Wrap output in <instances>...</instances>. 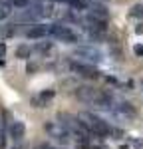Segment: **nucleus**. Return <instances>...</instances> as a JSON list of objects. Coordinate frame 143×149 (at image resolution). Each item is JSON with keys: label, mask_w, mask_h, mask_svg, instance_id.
<instances>
[{"label": "nucleus", "mask_w": 143, "mask_h": 149, "mask_svg": "<svg viewBox=\"0 0 143 149\" xmlns=\"http://www.w3.org/2000/svg\"><path fill=\"white\" fill-rule=\"evenodd\" d=\"M14 149H24V147H20V145H18V147H14Z\"/></svg>", "instance_id": "20"}, {"label": "nucleus", "mask_w": 143, "mask_h": 149, "mask_svg": "<svg viewBox=\"0 0 143 149\" xmlns=\"http://www.w3.org/2000/svg\"><path fill=\"white\" fill-rule=\"evenodd\" d=\"M135 32H137V34H143V24H139V26L135 28Z\"/></svg>", "instance_id": "19"}, {"label": "nucleus", "mask_w": 143, "mask_h": 149, "mask_svg": "<svg viewBox=\"0 0 143 149\" xmlns=\"http://www.w3.org/2000/svg\"><path fill=\"white\" fill-rule=\"evenodd\" d=\"M111 111L119 117H125V119H131V117H135V107L127 102H117L113 107H111Z\"/></svg>", "instance_id": "5"}, {"label": "nucleus", "mask_w": 143, "mask_h": 149, "mask_svg": "<svg viewBox=\"0 0 143 149\" xmlns=\"http://www.w3.org/2000/svg\"><path fill=\"white\" fill-rule=\"evenodd\" d=\"M4 56H6V44L0 42V58H4Z\"/></svg>", "instance_id": "17"}, {"label": "nucleus", "mask_w": 143, "mask_h": 149, "mask_svg": "<svg viewBox=\"0 0 143 149\" xmlns=\"http://www.w3.org/2000/svg\"><path fill=\"white\" fill-rule=\"evenodd\" d=\"M30 54H32V50H30V46H26V44H22V46L16 48V56L22 58V60H26V58H30Z\"/></svg>", "instance_id": "13"}, {"label": "nucleus", "mask_w": 143, "mask_h": 149, "mask_svg": "<svg viewBox=\"0 0 143 149\" xmlns=\"http://www.w3.org/2000/svg\"><path fill=\"white\" fill-rule=\"evenodd\" d=\"M8 133H10V137L14 141H20L24 137V133H26V125L22 121H12L10 127H8Z\"/></svg>", "instance_id": "9"}, {"label": "nucleus", "mask_w": 143, "mask_h": 149, "mask_svg": "<svg viewBox=\"0 0 143 149\" xmlns=\"http://www.w3.org/2000/svg\"><path fill=\"white\" fill-rule=\"evenodd\" d=\"M46 131L52 135L54 139H58V141H62V143H68L70 141V129L64 125V123H46Z\"/></svg>", "instance_id": "3"}, {"label": "nucleus", "mask_w": 143, "mask_h": 149, "mask_svg": "<svg viewBox=\"0 0 143 149\" xmlns=\"http://www.w3.org/2000/svg\"><path fill=\"white\" fill-rule=\"evenodd\" d=\"M82 119H85L83 123L87 127V131H94L95 135H109V133H113V127L109 125L107 121H103L101 117H97L94 113H82L80 115Z\"/></svg>", "instance_id": "1"}, {"label": "nucleus", "mask_w": 143, "mask_h": 149, "mask_svg": "<svg viewBox=\"0 0 143 149\" xmlns=\"http://www.w3.org/2000/svg\"><path fill=\"white\" fill-rule=\"evenodd\" d=\"M36 50H38V52H42V54H44V52H50V50H52V44H38Z\"/></svg>", "instance_id": "16"}, {"label": "nucleus", "mask_w": 143, "mask_h": 149, "mask_svg": "<svg viewBox=\"0 0 143 149\" xmlns=\"http://www.w3.org/2000/svg\"><path fill=\"white\" fill-rule=\"evenodd\" d=\"M133 52H135L137 56H143V46H135V48H133Z\"/></svg>", "instance_id": "18"}, {"label": "nucleus", "mask_w": 143, "mask_h": 149, "mask_svg": "<svg viewBox=\"0 0 143 149\" xmlns=\"http://www.w3.org/2000/svg\"><path fill=\"white\" fill-rule=\"evenodd\" d=\"M83 24H85V28H87L90 32H94V34H103V32H106V20H103V18L90 16V18L83 20Z\"/></svg>", "instance_id": "6"}, {"label": "nucleus", "mask_w": 143, "mask_h": 149, "mask_svg": "<svg viewBox=\"0 0 143 149\" xmlns=\"http://www.w3.org/2000/svg\"><path fill=\"white\" fill-rule=\"evenodd\" d=\"M76 56L83 58V60H87V62H99V60H101V52L95 50V48H78V50H76Z\"/></svg>", "instance_id": "7"}, {"label": "nucleus", "mask_w": 143, "mask_h": 149, "mask_svg": "<svg viewBox=\"0 0 143 149\" xmlns=\"http://www.w3.org/2000/svg\"><path fill=\"white\" fill-rule=\"evenodd\" d=\"M50 34L54 36V38H58L62 42H78V34L72 30L70 26H66V24H54V26H50Z\"/></svg>", "instance_id": "2"}, {"label": "nucleus", "mask_w": 143, "mask_h": 149, "mask_svg": "<svg viewBox=\"0 0 143 149\" xmlns=\"http://www.w3.org/2000/svg\"><path fill=\"white\" fill-rule=\"evenodd\" d=\"M16 34V28H14V24H4V26H0V38H10V36Z\"/></svg>", "instance_id": "12"}, {"label": "nucleus", "mask_w": 143, "mask_h": 149, "mask_svg": "<svg viewBox=\"0 0 143 149\" xmlns=\"http://www.w3.org/2000/svg\"><path fill=\"white\" fill-rule=\"evenodd\" d=\"M70 70L72 72H76L78 76H83V78H99V72L94 68V66H90V64H83V62H70Z\"/></svg>", "instance_id": "4"}, {"label": "nucleus", "mask_w": 143, "mask_h": 149, "mask_svg": "<svg viewBox=\"0 0 143 149\" xmlns=\"http://www.w3.org/2000/svg\"><path fill=\"white\" fill-rule=\"evenodd\" d=\"M87 10L92 12V16H97V18H103L106 20L107 14L109 12L106 10V6H101V4H95V2H92V4H87Z\"/></svg>", "instance_id": "10"}, {"label": "nucleus", "mask_w": 143, "mask_h": 149, "mask_svg": "<svg viewBox=\"0 0 143 149\" xmlns=\"http://www.w3.org/2000/svg\"><path fill=\"white\" fill-rule=\"evenodd\" d=\"M48 34H50V26H44V24H36V26H32V28L26 32V36L32 38V40H42V38H46Z\"/></svg>", "instance_id": "8"}, {"label": "nucleus", "mask_w": 143, "mask_h": 149, "mask_svg": "<svg viewBox=\"0 0 143 149\" xmlns=\"http://www.w3.org/2000/svg\"><path fill=\"white\" fill-rule=\"evenodd\" d=\"M131 16H135V18H143V6H133Z\"/></svg>", "instance_id": "15"}, {"label": "nucleus", "mask_w": 143, "mask_h": 149, "mask_svg": "<svg viewBox=\"0 0 143 149\" xmlns=\"http://www.w3.org/2000/svg\"><path fill=\"white\" fill-rule=\"evenodd\" d=\"M6 4L12 6V8H28L30 0H6Z\"/></svg>", "instance_id": "14"}, {"label": "nucleus", "mask_w": 143, "mask_h": 149, "mask_svg": "<svg viewBox=\"0 0 143 149\" xmlns=\"http://www.w3.org/2000/svg\"><path fill=\"white\" fill-rule=\"evenodd\" d=\"M56 93H54V90H48V92H42L38 97L34 100V103H36V107H44V103L48 102V100H52Z\"/></svg>", "instance_id": "11"}]
</instances>
